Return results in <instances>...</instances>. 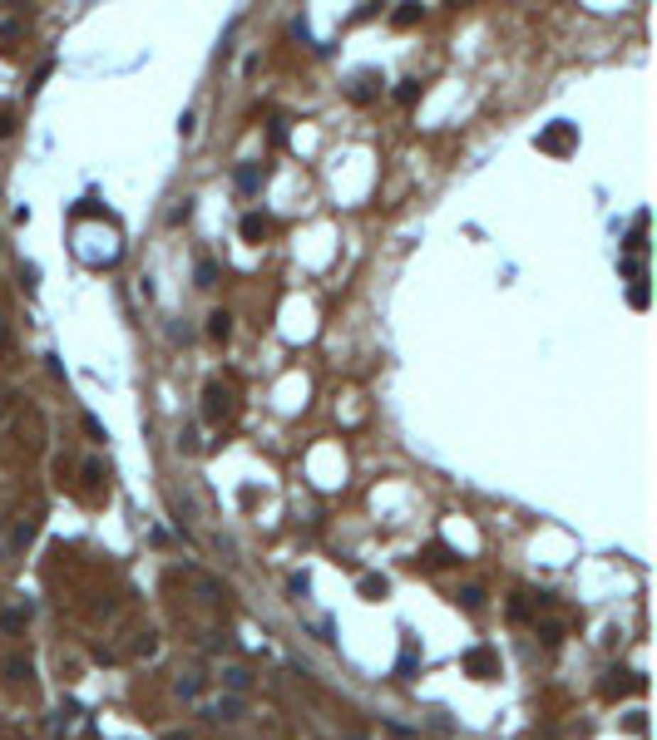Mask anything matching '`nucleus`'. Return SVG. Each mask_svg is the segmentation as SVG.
I'll use <instances>...</instances> for the list:
<instances>
[{
  "label": "nucleus",
  "instance_id": "1",
  "mask_svg": "<svg viewBox=\"0 0 657 740\" xmlns=\"http://www.w3.org/2000/svg\"><path fill=\"white\" fill-rule=\"evenodd\" d=\"M242 711H247V706H242V696H218V701H208V706H203V716H208V721H242Z\"/></svg>",
  "mask_w": 657,
  "mask_h": 740
},
{
  "label": "nucleus",
  "instance_id": "2",
  "mask_svg": "<svg viewBox=\"0 0 657 740\" xmlns=\"http://www.w3.org/2000/svg\"><path fill=\"white\" fill-rule=\"evenodd\" d=\"M218 681H222V686H227V696H242V691L252 686V671L232 661V666H222V671H218Z\"/></svg>",
  "mask_w": 657,
  "mask_h": 740
},
{
  "label": "nucleus",
  "instance_id": "3",
  "mask_svg": "<svg viewBox=\"0 0 657 740\" xmlns=\"http://www.w3.org/2000/svg\"><path fill=\"white\" fill-rule=\"evenodd\" d=\"M465 666H469V671H474V676H494V651H489V646H474V651H469V661H465Z\"/></svg>",
  "mask_w": 657,
  "mask_h": 740
},
{
  "label": "nucleus",
  "instance_id": "4",
  "mask_svg": "<svg viewBox=\"0 0 657 740\" xmlns=\"http://www.w3.org/2000/svg\"><path fill=\"white\" fill-rule=\"evenodd\" d=\"M568 143H573V128H568V123H558V128H548L544 138H539V148H553V153H558V148H568Z\"/></svg>",
  "mask_w": 657,
  "mask_h": 740
},
{
  "label": "nucleus",
  "instance_id": "5",
  "mask_svg": "<svg viewBox=\"0 0 657 740\" xmlns=\"http://www.w3.org/2000/svg\"><path fill=\"white\" fill-rule=\"evenodd\" d=\"M242 237H247V242H262V237H267V217H262V212H247V217H242Z\"/></svg>",
  "mask_w": 657,
  "mask_h": 740
},
{
  "label": "nucleus",
  "instance_id": "6",
  "mask_svg": "<svg viewBox=\"0 0 657 740\" xmlns=\"http://www.w3.org/2000/svg\"><path fill=\"white\" fill-rule=\"evenodd\" d=\"M203 410H208V420H222V415H227V390L208 385V405H203Z\"/></svg>",
  "mask_w": 657,
  "mask_h": 740
},
{
  "label": "nucleus",
  "instance_id": "7",
  "mask_svg": "<svg viewBox=\"0 0 657 740\" xmlns=\"http://www.w3.org/2000/svg\"><path fill=\"white\" fill-rule=\"evenodd\" d=\"M208 336H213V341H227V336H232V316H227V311H213V316H208Z\"/></svg>",
  "mask_w": 657,
  "mask_h": 740
},
{
  "label": "nucleus",
  "instance_id": "8",
  "mask_svg": "<svg viewBox=\"0 0 657 740\" xmlns=\"http://www.w3.org/2000/svg\"><path fill=\"white\" fill-rule=\"evenodd\" d=\"M361 592H366V602H381V597H386V578L366 573V578H361Z\"/></svg>",
  "mask_w": 657,
  "mask_h": 740
},
{
  "label": "nucleus",
  "instance_id": "9",
  "mask_svg": "<svg viewBox=\"0 0 657 740\" xmlns=\"http://www.w3.org/2000/svg\"><path fill=\"white\" fill-rule=\"evenodd\" d=\"M178 696L183 701H198L203 696V676H178Z\"/></svg>",
  "mask_w": 657,
  "mask_h": 740
},
{
  "label": "nucleus",
  "instance_id": "10",
  "mask_svg": "<svg viewBox=\"0 0 657 740\" xmlns=\"http://www.w3.org/2000/svg\"><path fill=\"white\" fill-rule=\"evenodd\" d=\"M460 607H465V612H479V607H484V587H465V592H460Z\"/></svg>",
  "mask_w": 657,
  "mask_h": 740
},
{
  "label": "nucleus",
  "instance_id": "11",
  "mask_svg": "<svg viewBox=\"0 0 657 740\" xmlns=\"http://www.w3.org/2000/svg\"><path fill=\"white\" fill-rule=\"evenodd\" d=\"M25 617H30V607H25V612L15 607V612H5V617H0V627H5V632H20V627H25Z\"/></svg>",
  "mask_w": 657,
  "mask_h": 740
},
{
  "label": "nucleus",
  "instance_id": "12",
  "mask_svg": "<svg viewBox=\"0 0 657 740\" xmlns=\"http://www.w3.org/2000/svg\"><path fill=\"white\" fill-rule=\"evenodd\" d=\"M5 676H10V681H25V676H30V661L10 656V661H5Z\"/></svg>",
  "mask_w": 657,
  "mask_h": 740
},
{
  "label": "nucleus",
  "instance_id": "13",
  "mask_svg": "<svg viewBox=\"0 0 657 740\" xmlns=\"http://www.w3.org/2000/svg\"><path fill=\"white\" fill-rule=\"evenodd\" d=\"M218 282V267L213 262H198V287H213Z\"/></svg>",
  "mask_w": 657,
  "mask_h": 740
},
{
  "label": "nucleus",
  "instance_id": "14",
  "mask_svg": "<svg viewBox=\"0 0 657 740\" xmlns=\"http://www.w3.org/2000/svg\"><path fill=\"white\" fill-rule=\"evenodd\" d=\"M237 188L252 193V188H257V168H237Z\"/></svg>",
  "mask_w": 657,
  "mask_h": 740
},
{
  "label": "nucleus",
  "instance_id": "15",
  "mask_svg": "<svg viewBox=\"0 0 657 740\" xmlns=\"http://www.w3.org/2000/svg\"><path fill=\"white\" fill-rule=\"evenodd\" d=\"M30 538H35V524H30V519H20V524H15V543H30Z\"/></svg>",
  "mask_w": 657,
  "mask_h": 740
},
{
  "label": "nucleus",
  "instance_id": "16",
  "mask_svg": "<svg viewBox=\"0 0 657 740\" xmlns=\"http://www.w3.org/2000/svg\"><path fill=\"white\" fill-rule=\"evenodd\" d=\"M416 15H420L416 5H401V10H396V25H416Z\"/></svg>",
  "mask_w": 657,
  "mask_h": 740
},
{
  "label": "nucleus",
  "instance_id": "17",
  "mask_svg": "<svg viewBox=\"0 0 657 740\" xmlns=\"http://www.w3.org/2000/svg\"><path fill=\"white\" fill-rule=\"evenodd\" d=\"M153 651H158V641H153V632H143L139 636V656H153Z\"/></svg>",
  "mask_w": 657,
  "mask_h": 740
},
{
  "label": "nucleus",
  "instance_id": "18",
  "mask_svg": "<svg viewBox=\"0 0 657 740\" xmlns=\"http://www.w3.org/2000/svg\"><path fill=\"white\" fill-rule=\"evenodd\" d=\"M85 429H89V434H94V439H109V434H104V424L94 420V415H85Z\"/></svg>",
  "mask_w": 657,
  "mask_h": 740
},
{
  "label": "nucleus",
  "instance_id": "19",
  "mask_svg": "<svg viewBox=\"0 0 657 740\" xmlns=\"http://www.w3.org/2000/svg\"><path fill=\"white\" fill-rule=\"evenodd\" d=\"M430 563H450V548L445 543H430Z\"/></svg>",
  "mask_w": 657,
  "mask_h": 740
},
{
  "label": "nucleus",
  "instance_id": "20",
  "mask_svg": "<svg viewBox=\"0 0 657 740\" xmlns=\"http://www.w3.org/2000/svg\"><path fill=\"white\" fill-rule=\"evenodd\" d=\"M0 350H10V326H5V316H0Z\"/></svg>",
  "mask_w": 657,
  "mask_h": 740
},
{
  "label": "nucleus",
  "instance_id": "21",
  "mask_svg": "<svg viewBox=\"0 0 657 740\" xmlns=\"http://www.w3.org/2000/svg\"><path fill=\"white\" fill-rule=\"evenodd\" d=\"M163 740H193V736H183V731H168V736H163Z\"/></svg>",
  "mask_w": 657,
  "mask_h": 740
}]
</instances>
